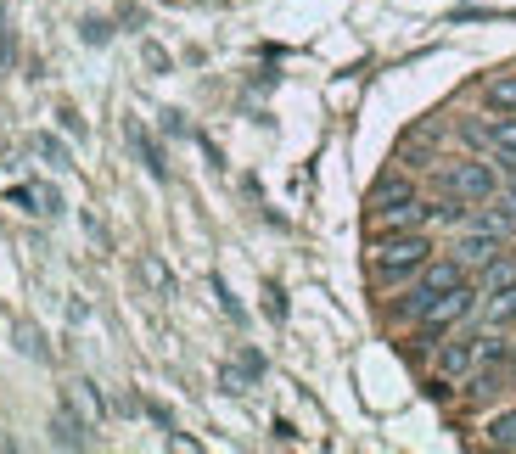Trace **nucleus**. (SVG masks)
<instances>
[{
  "mask_svg": "<svg viewBox=\"0 0 516 454\" xmlns=\"http://www.w3.org/2000/svg\"><path fill=\"white\" fill-rule=\"evenodd\" d=\"M427 236H416V230H404V236H382L376 242V275H404V270H421L427 264Z\"/></svg>",
  "mask_w": 516,
  "mask_h": 454,
  "instance_id": "2",
  "label": "nucleus"
},
{
  "mask_svg": "<svg viewBox=\"0 0 516 454\" xmlns=\"http://www.w3.org/2000/svg\"><path fill=\"white\" fill-rule=\"evenodd\" d=\"M34 152L45 157V163H51V169H68L73 157H68V146L57 141V135H34Z\"/></svg>",
  "mask_w": 516,
  "mask_h": 454,
  "instance_id": "13",
  "label": "nucleus"
},
{
  "mask_svg": "<svg viewBox=\"0 0 516 454\" xmlns=\"http://www.w3.org/2000/svg\"><path fill=\"white\" fill-rule=\"evenodd\" d=\"M505 320H516V281L500 286V292H494V303H488V326H505Z\"/></svg>",
  "mask_w": 516,
  "mask_h": 454,
  "instance_id": "11",
  "label": "nucleus"
},
{
  "mask_svg": "<svg viewBox=\"0 0 516 454\" xmlns=\"http://www.w3.org/2000/svg\"><path fill=\"white\" fill-rule=\"evenodd\" d=\"M141 270H146V281H152V286H158V292H169V270H163V264H158V258H146V264H141Z\"/></svg>",
  "mask_w": 516,
  "mask_h": 454,
  "instance_id": "18",
  "label": "nucleus"
},
{
  "mask_svg": "<svg viewBox=\"0 0 516 454\" xmlns=\"http://www.w3.org/2000/svg\"><path fill=\"white\" fill-rule=\"evenodd\" d=\"M488 443H494V449H516V410L488 421Z\"/></svg>",
  "mask_w": 516,
  "mask_h": 454,
  "instance_id": "12",
  "label": "nucleus"
},
{
  "mask_svg": "<svg viewBox=\"0 0 516 454\" xmlns=\"http://www.w3.org/2000/svg\"><path fill=\"white\" fill-rule=\"evenodd\" d=\"M511 365H516V342H511Z\"/></svg>",
  "mask_w": 516,
  "mask_h": 454,
  "instance_id": "22",
  "label": "nucleus"
},
{
  "mask_svg": "<svg viewBox=\"0 0 516 454\" xmlns=\"http://www.w3.org/2000/svg\"><path fill=\"white\" fill-rule=\"evenodd\" d=\"M505 230H511L505 213H488V219L466 225V230H460V242H455V258L466 264V270H488V264L505 253Z\"/></svg>",
  "mask_w": 516,
  "mask_h": 454,
  "instance_id": "1",
  "label": "nucleus"
},
{
  "mask_svg": "<svg viewBox=\"0 0 516 454\" xmlns=\"http://www.w3.org/2000/svg\"><path fill=\"white\" fill-rule=\"evenodd\" d=\"M73 404H79L85 421H101V398H96V387H90V382H73Z\"/></svg>",
  "mask_w": 516,
  "mask_h": 454,
  "instance_id": "15",
  "label": "nucleus"
},
{
  "mask_svg": "<svg viewBox=\"0 0 516 454\" xmlns=\"http://www.w3.org/2000/svg\"><path fill=\"white\" fill-rule=\"evenodd\" d=\"M17 337H23V354H34V359L45 354V342H40V331H34V326H23V331H17Z\"/></svg>",
  "mask_w": 516,
  "mask_h": 454,
  "instance_id": "20",
  "label": "nucleus"
},
{
  "mask_svg": "<svg viewBox=\"0 0 516 454\" xmlns=\"http://www.w3.org/2000/svg\"><path fill=\"white\" fill-rule=\"evenodd\" d=\"M444 191L449 197H466V202H488L500 185H494V169H488V163H449Z\"/></svg>",
  "mask_w": 516,
  "mask_h": 454,
  "instance_id": "3",
  "label": "nucleus"
},
{
  "mask_svg": "<svg viewBox=\"0 0 516 454\" xmlns=\"http://www.w3.org/2000/svg\"><path fill=\"white\" fill-rule=\"evenodd\" d=\"M483 141L516 163V118H500V124H488V129H483Z\"/></svg>",
  "mask_w": 516,
  "mask_h": 454,
  "instance_id": "10",
  "label": "nucleus"
},
{
  "mask_svg": "<svg viewBox=\"0 0 516 454\" xmlns=\"http://www.w3.org/2000/svg\"><path fill=\"white\" fill-rule=\"evenodd\" d=\"M129 141H135V152H141V163H146V169H152V174H158V180H163V174H169V163H163L158 141H152V135H146L141 124H129Z\"/></svg>",
  "mask_w": 516,
  "mask_h": 454,
  "instance_id": "8",
  "label": "nucleus"
},
{
  "mask_svg": "<svg viewBox=\"0 0 516 454\" xmlns=\"http://www.w3.org/2000/svg\"><path fill=\"white\" fill-rule=\"evenodd\" d=\"M477 359H483V342H449L444 354H438V370H444V376H466Z\"/></svg>",
  "mask_w": 516,
  "mask_h": 454,
  "instance_id": "6",
  "label": "nucleus"
},
{
  "mask_svg": "<svg viewBox=\"0 0 516 454\" xmlns=\"http://www.w3.org/2000/svg\"><path fill=\"white\" fill-rule=\"evenodd\" d=\"M500 213H505V219H516V185L505 191V197H500Z\"/></svg>",
  "mask_w": 516,
  "mask_h": 454,
  "instance_id": "21",
  "label": "nucleus"
},
{
  "mask_svg": "<svg viewBox=\"0 0 516 454\" xmlns=\"http://www.w3.org/2000/svg\"><path fill=\"white\" fill-rule=\"evenodd\" d=\"M488 107L516 113V73H511V79H494V85H488Z\"/></svg>",
  "mask_w": 516,
  "mask_h": 454,
  "instance_id": "14",
  "label": "nucleus"
},
{
  "mask_svg": "<svg viewBox=\"0 0 516 454\" xmlns=\"http://www.w3.org/2000/svg\"><path fill=\"white\" fill-rule=\"evenodd\" d=\"M466 314H472V286L460 281V286H449V292H438V298H432L416 320L427 331H444V326H455V320H466Z\"/></svg>",
  "mask_w": 516,
  "mask_h": 454,
  "instance_id": "5",
  "label": "nucleus"
},
{
  "mask_svg": "<svg viewBox=\"0 0 516 454\" xmlns=\"http://www.w3.org/2000/svg\"><path fill=\"white\" fill-rule=\"evenodd\" d=\"M460 281H466V264H460V258L427 264V270H421V286L410 292V298H404V314H421L432 298H438V292H449V286H460Z\"/></svg>",
  "mask_w": 516,
  "mask_h": 454,
  "instance_id": "4",
  "label": "nucleus"
},
{
  "mask_svg": "<svg viewBox=\"0 0 516 454\" xmlns=\"http://www.w3.org/2000/svg\"><path fill=\"white\" fill-rule=\"evenodd\" d=\"M17 45H12V29H6V17H0V68H12Z\"/></svg>",
  "mask_w": 516,
  "mask_h": 454,
  "instance_id": "19",
  "label": "nucleus"
},
{
  "mask_svg": "<svg viewBox=\"0 0 516 454\" xmlns=\"http://www.w3.org/2000/svg\"><path fill=\"white\" fill-rule=\"evenodd\" d=\"M410 197H416V191H410V180H399V174H387V180L371 191V213H376V208H399V202H410Z\"/></svg>",
  "mask_w": 516,
  "mask_h": 454,
  "instance_id": "7",
  "label": "nucleus"
},
{
  "mask_svg": "<svg viewBox=\"0 0 516 454\" xmlns=\"http://www.w3.org/2000/svg\"><path fill=\"white\" fill-rule=\"evenodd\" d=\"M79 34H85V45H107V40H113V29H107L101 17H85V23H79Z\"/></svg>",
  "mask_w": 516,
  "mask_h": 454,
  "instance_id": "16",
  "label": "nucleus"
},
{
  "mask_svg": "<svg viewBox=\"0 0 516 454\" xmlns=\"http://www.w3.org/2000/svg\"><path fill=\"white\" fill-rule=\"evenodd\" d=\"M51 438H57L62 449H85V443H90V438H85V421H79V415H68V410L51 421Z\"/></svg>",
  "mask_w": 516,
  "mask_h": 454,
  "instance_id": "9",
  "label": "nucleus"
},
{
  "mask_svg": "<svg viewBox=\"0 0 516 454\" xmlns=\"http://www.w3.org/2000/svg\"><path fill=\"white\" fill-rule=\"evenodd\" d=\"M12 208H29V213H40V191H29V185H12Z\"/></svg>",
  "mask_w": 516,
  "mask_h": 454,
  "instance_id": "17",
  "label": "nucleus"
}]
</instances>
